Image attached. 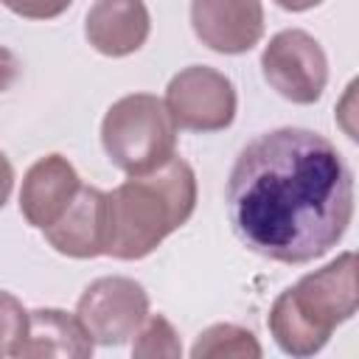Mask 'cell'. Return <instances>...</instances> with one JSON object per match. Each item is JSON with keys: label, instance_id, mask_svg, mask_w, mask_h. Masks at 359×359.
<instances>
[{"label": "cell", "instance_id": "cell-1", "mask_svg": "<svg viewBox=\"0 0 359 359\" xmlns=\"http://www.w3.org/2000/svg\"><path fill=\"white\" fill-rule=\"evenodd\" d=\"M224 199L247 250L278 264H309L345 236L353 216V177L328 137L283 126L238 151Z\"/></svg>", "mask_w": 359, "mask_h": 359}, {"label": "cell", "instance_id": "cell-2", "mask_svg": "<svg viewBox=\"0 0 359 359\" xmlns=\"http://www.w3.org/2000/svg\"><path fill=\"white\" fill-rule=\"evenodd\" d=\"M196 208V177L182 157L129 177L107 194L104 255L137 261L154 252Z\"/></svg>", "mask_w": 359, "mask_h": 359}, {"label": "cell", "instance_id": "cell-3", "mask_svg": "<svg viewBox=\"0 0 359 359\" xmlns=\"http://www.w3.org/2000/svg\"><path fill=\"white\" fill-rule=\"evenodd\" d=\"M356 255L342 252L278 294L269 311V331L283 353L311 356L323 351L337 325L356 314Z\"/></svg>", "mask_w": 359, "mask_h": 359}, {"label": "cell", "instance_id": "cell-4", "mask_svg": "<svg viewBox=\"0 0 359 359\" xmlns=\"http://www.w3.org/2000/svg\"><path fill=\"white\" fill-rule=\"evenodd\" d=\"M101 143L109 163L123 174H149L174 157L177 123L163 98L132 93L107 109L101 121Z\"/></svg>", "mask_w": 359, "mask_h": 359}, {"label": "cell", "instance_id": "cell-5", "mask_svg": "<svg viewBox=\"0 0 359 359\" xmlns=\"http://www.w3.org/2000/svg\"><path fill=\"white\" fill-rule=\"evenodd\" d=\"M261 73L266 84L292 104L320 101L328 81V59L320 42L300 31L286 28L269 39L261 53Z\"/></svg>", "mask_w": 359, "mask_h": 359}, {"label": "cell", "instance_id": "cell-6", "mask_svg": "<svg viewBox=\"0 0 359 359\" xmlns=\"http://www.w3.org/2000/svg\"><path fill=\"white\" fill-rule=\"evenodd\" d=\"M76 317L93 342L123 345L149 317V294L132 278H98L79 297Z\"/></svg>", "mask_w": 359, "mask_h": 359}, {"label": "cell", "instance_id": "cell-7", "mask_svg": "<svg viewBox=\"0 0 359 359\" xmlns=\"http://www.w3.org/2000/svg\"><path fill=\"white\" fill-rule=\"evenodd\" d=\"M163 101L177 129H188V132L227 129L236 118V104H238L233 81L208 65H191L180 70L168 81Z\"/></svg>", "mask_w": 359, "mask_h": 359}, {"label": "cell", "instance_id": "cell-8", "mask_svg": "<svg viewBox=\"0 0 359 359\" xmlns=\"http://www.w3.org/2000/svg\"><path fill=\"white\" fill-rule=\"evenodd\" d=\"M191 25L216 53H247L264 36L261 0H191Z\"/></svg>", "mask_w": 359, "mask_h": 359}, {"label": "cell", "instance_id": "cell-9", "mask_svg": "<svg viewBox=\"0 0 359 359\" xmlns=\"http://www.w3.org/2000/svg\"><path fill=\"white\" fill-rule=\"evenodd\" d=\"M79 188H81V180L76 168L67 163V157L48 154L25 171L22 191H20V210L28 224L45 230L65 213V208L73 202Z\"/></svg>", "mask_w": 359, "mask_h": 359}, {"label": "cell", "instance_id": "cell-10", "mask_svg": "<svg viewBox=\"0 0 359 359\" xmlns=\"http://www.w3.org/2000/svg\"><path fill=\"white\" fill-rule=\"evenodd\" d=\"M104 227H107V194L81 185L65 213L48 224L42 233L48 244L70 258H95L104 255Z\"/></svg>", "mask_w": 359, "mask_h": 359}, {"label": "cell", "instance_id": "cell-11", "mask_svg": "<svg viewBox=\"0 0 359 359\" xmlns=\"http://www.w3.org/2000/svg\"><path fill=\"white\" fill-rule=\"evenodd\" d=\"M149 8L143 0H95L84 20L87 42L104 56H129L149 39Z\"/></svg>", "mask_w": 359, "mask_h": 359}, {"label": "cell", "instance_id": "cell-12", "mask_svg": "<svg viewBox=\"0 0 359 359\" xmlns=\"http://www.w3.org/2000/svg\"><path fill=\"white\" fill-rule=\"evenodd\" d=\"M93 345L95 342L90 339L76 314H67L62 309H36L28 311V328L17 356L84 359L93 353Z\"/></svg>", "mask_w": 359, "mask_h": 359}, {"label": "cell", "instance_id": "cell-13", "mask_svg": "<svg viewBox=\"0 0 359 359\" xmlns=\"http://www.w3.org/2000/svg\"><path fill=\"white\" fill-rule=\"evenodd\" d=\"M194 359H227V356H238V359H258L261 356V345L255 339L252 331L233 325V323H219L210 325L199 334V339L191 348Z\"/></svg>", "mask_w": 359, "mask_h": 359}, {"label": "cell", "instance_id": "cell-14", "mask_svg": "<svg viewBox=\"0 0 359 359\" xmlns=\"http://www.w3.org/2000/svg\"><path fill=\"white\" fill-rule=\"evenodd\" d=\"M135 337H137V342L132 348L135 356H180L182 353L177 331L171 328V323L163 314H149Z\"/></svg>", "mask_w": 359, "mask_h": 359}, {"label": "cell", "instance_id": "cell-15", "mask_svg": "<svg viewBox=\"0 0 359 359\" xmlns=\"http://www.w3.org/2000/svg\"><path fill=\"white\" fill-rule=\"evenodd\" d=\"M28 328V311L22 303L0 289V356H17Z\"/></svg>", "mask_w": 359, "mask_h": 359}, {"label": "cell", "instance_id": "cell-16", "mask_svg": "<svg viewBox=\"0 0 359 359\" xmlns=\"http://www.w3.org/2000/svg\"><path fill=\"white\" fill-rule=\"evenodd\" d=\"M0 3L25 20H53L62 11H67L73 0H0Z\"/></svg>", "mask_w": 359, "mask_h": 359}, {"label": "cell", "instance_id": "cell-17", "mask_svg": "<svg viewBox=\"0 0 359 359\" xmlns=\"http://www.w3.org/2000/svg\"><path fill=\"white\" fill-rule=\"evenodd\" d=\"M17 76H20V59L8 48L0 45V93L8 90L17 81Z\"/></svg>", "mask_w": 359, "mask_h": 359}, {"label": "cell", "instance_id": "cell-18", "mask_svg": "<svg viewBox=\"0 0 359 359\" xmlns=\"http://www.w3.org/2000/svg\"><path fill=\"white\" fill-rule=\"evenodd\" d=\"M11 188H14V168H11L8 157L0 151V208L8 202V196H11Z\"/></svg>", "mask_w": 359, "mask_h": 359}, {"label": "cell", "instance_id": "cell-19", "mask_svg": "<svg viewBox=\"0 0 359 359\" xmlns=\"http://www.w3.org/2000/svg\"><path fill=\"white\" fill-rule=\"evenodd\" d=\"M280 8H286V11H306V8H314V6H320L323 0H275Z\"/></svg>", "mask_w": 359, "mask_h": 359}]
</instances>
